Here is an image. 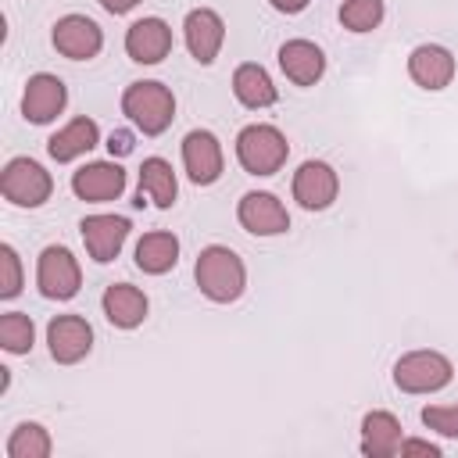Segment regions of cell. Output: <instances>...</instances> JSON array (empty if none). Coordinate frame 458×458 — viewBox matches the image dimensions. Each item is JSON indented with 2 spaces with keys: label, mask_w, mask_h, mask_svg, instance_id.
I'll return each mask as SVG.
<instances>
[{
  "label": "cell",
  "mask_w": 458,
  "mask_h": 458,
  "mask_svg": "<svg viewBox=\"0 0 458 458\" xmlns=\"http://www.w3.org/2000/svg\"><path fill=\"white\" fill-rule=\"evenodd\" d=\"M193 279L200 286V293L215 304H233L240 301V293L247 290V265L243 258L225 247V243H208L200 254H197V265H193Z\"/></svg>",
  "instance_id": "obj_1"
},
{
  "label": "cell",
  "mask_w": 458,
  "mask_h": 458,
  "mask_svg": "<svg viewBox=\"0 0 458 458\" xmlns=\"http://www.w3.org/2000/svg\"><path fill=\"white\" fill-rule=\"evenodd\" d=\"M122 114L143 132V136H161L172 118H175V97L165 82L157 79H140L129 82L122 93Z\"/></svg>",
  "instance_id": "obj_2"
},
{
  "label": "cell",
  "mask_w": 458,
  "mask_h": 458,
  "mask_svg": "<svg viewBox=\"0 0 458 458\" xmlns=\"http://www.w3.org/2000/svg\"><path fill=\"white\" fill-rule=\"evenodd\" d=\"M286 157H290V143H286L283 129H276L268 122H254L236 132V161L243 172L276 175L286 165Z\"/></svg>",
  "instance_id": "obj_3"
},
{
  "label": "cell",
  "mask_w": 458,
  "mask_h": 458,
  "mask_svg": "<svg viewBox=\"0 0 458 458\" xmlns=\"http://www.w3.org/2000/svg\"><path fill=\"white\" fill-rule=\"evenodd\" d=\"M454 379V365L440 351H408L394 361V386L401 394H437Z\"/></svg>",
  "instance_id": "obj_4"
},
{
  "label": "cell",
  "mask_w": 458,
  "mask_h": 458,
  "mask_svg": "<svg viewBox=\"0 0 458 458\" xmlns=\"http://www.w3.org/2000/svg\"><path fill=\"white\" fill-rule=\"evenodd\" d=\"M0 193L14 208H39V204L50 200L54 179H50V172L39 161H32V157H11L4 165V172H0Z\"/></svg>",
  "instance_id": "obj_5"
},
{
  "label": "cell",
  "mask_w": 458,
  "mask_h": 458,
  "mask_svg": "<svg viewBox=\"0 0 458 458\" xmlns=\"http://www.w3.org/2000/svg\"><path fill=\"white\" fill-rule=\"evenodd\" d=\"M36 286L47 301H72L82 286L79 258L61 243L43 247L39 258H36Z\"/></svg>",
  "instance_id": "obj_6"
},
{
  "label": "cell",
  "mask_w": 458,
  "mask_h": 458,
  "mask_svg": "<svg viewBox=\"0 0 458 458\" xmlns=\"http://www.w3.org/2000/svg\"><path fill=\"white\" fill-rule=\"evenodd\" d=\"M182 168H186L190 182H197V186L218 182V175L225 168V154L211 129H190L182 136Z\"/></svg>",
  "instance_id": "obj_7"
},
{
  "label": "cell",
  "mask_w": 458,
  "mask_h": 458,
  "mask_svg": "<svg viewBox=\"0 0 458 458\" xmlns=\"http://www.w3.org/2000/svg\"><path fill=\"white\" fill-rule=\"evenodd\" d=\"M290 193L293 200L304 208V211H326L336 193H340V175L333 165L326 161H304L297 172H293V182H290Z\"/></svg>",
  "instance_id": "obj_8"
},
{
  "label": "cell",
  "mask_w": 458,
  "mask_h": 458,
  "mask_svg": "<svg viewBox=\"0 0 458 458\" xmlns=\"http://www.w3.org/2000/svg\"><path fill=\"white\" fill-rule=\"evenodd\" d=\"M129 218L125 215H86L79 222V233H82V243H86V254L97 261V265H107L122 254L125 240H129Z\"/></svg>",
  "instance_id": "obj_9"
},
{
  "label": "cell",
  "mask_w": 458,
  "mask_h": 458,
  "mask_svg": "<svg viewBox=\"0 0 458 458\" xmlns=\"http://www.w3.org/2000/svg\"><path fill=\"white\" fill-rule=\"evenodd\" d=\"M50 43H54V50H57L61 57H68V61H89V57L100 54L104 32H100V25H97L93 18H86V14H64V18L54 21Z\"/></svg>",
  "instance_id": "obj_10"
},
{
  "label": "cell",
  "mask_w": 458,
  "mask_h": 458,
  "mask_svg": "<svg viewBox=\"0 0 458 458\" xmlns=\"http://www.w3.org/2000/svg\"><path fill=\"white\" fill-rule=\"evenodd\" d=\"M72 193L86 204H107L125 193V168L111 161H89L72 172Z\"/></svg>",
  "instance_id": "obj_11"
},
{
  "label": "cell",
  "mask_w": 458,
  "mask_h": 458,
  "mask_svg": "<svg viewBox=\"0 0 458 458\" xmlns=\"http://www.w3.org/2000/svg\"><path fill=\"white\" fill-rule=\"evenodd\" d=\"M236 218H240V225H243L247 233H254V236H279V233L290 229V211H286V204H283L276 193H268V190H250V193H243L240 204H236Z\"/></svg>",
  "instance_id": "obj_12"
},
{
  "label": "cell",
  "mask_w": 458,
  "mask_h": 458,
  "mask_svg": "<svg viewBox=\"0 0 458 458\" xmlns=\"http://www.w3.org/2000/svg\"><path fill=\"white\" fill-rule=\"evenodd\" d=\"M47 347L57 365H75L93 351V326L82 315H54L47 322Z\"/></svg>",
  "instance_id": "obj_13"
},
{
  "label": "cell",
  "mask_w": 458,
  "mask_h": 458,
  "mask_svg": "<svg viewBox=\"0 0 458 458\" xmlns=\"http://www.w3.org/2000/svg\"><path fill=\"white\" fill-rule=\"evenodd\" d=\"M64 104H68V86L57 75H50V72L29 75V82L21 89V114H25V122L50 125L64 111Z\"/></svg>",
  "instance_id": "obj_14"
},
{
  "label": "cell",
  "mask_w": 458,
  "mask_h": 458,
  "mask_svg": "<svg viewBox=\"0 0 458 458\" xmlns=\"http://www.w3.org/2000/svg\"><path fill=\"white\" fill-rule=\"evenodd\" d=\"M182 39L197 64H211L225 43V21L215 7H193L182 18Z\"/></svg>",
  "instance_id": "obj_15"
},
{
  "label": "cell",
  "mask_w": 458,
  "mask_h": 458,
  "mask_svg": "<svg viewBox=\"0 0 458 458\" xmlns=\"http://www.w3.org/2000/svg\"><path fill=\"white\" fill-rule=\"evenodd\" d=\"M172 25L165 18H140L125 29V54L136 64H161L172 54Z\"/></svg>",
  "instance_id": "obj_16"
},
{
  "label": "cell",
  "mask_w": 458,
  "mask_h": 458,
  "mask_svg": "<svg viewBox=\"0 0 458 458\" xmlns=\"http://www.w3.org/2000/svg\"><path fill=\"white\" fill-rule=\"evenodd\" d=\"M454 72H458V61L440 43H419L408 54V75L422 89H447L451 79H454Z\"/></svg>",
  "instance_id": "obj_17"
},
{
  "label": "cell",
  "mask_w": 458,
  "mask_h": 458,
  "mask_svg": "<svg viewBox=\"0 0 458 458\" xmlns=\"http://www.w3.org/2000/svg\"><path fill=\"white\" fill-rule=\"evenodd\" d=\"M100 308H104V318L114 329H136V326H143V318L150 311V301L132 283H111L100 297Z\"/></svg>",
  "instance_id": "obj_18"
},
{
  "label": "cell",
  "mask_w": 458,
  "mask_h": 458,
  "mask_svg": "<svg viewBox=\"0 0 458 458\" xmlns=\"http://www.w3.org/2000/svg\"><path fill=\"white\" fill-rule=\"evenodd\" d=\"M279 68L293 86H315L326 75V54L311 39H286L279 47Z\"/></svg>",
  "instance_id": "obj_19"
},
{
  "label": "cell",
  "mask_w": 458,
  "mask_h": 458,
  "mask_svg": "<svg viewBox=\"0 0 458 458\" xmlns=\"http://www.w3.org/2000/svg\"><path fill=\"white\" fill-rule=\"evenodd\" d=\"M97 143H100V125H97L93 118L79 114V118H72L68 125H61V129L47 140V154H50L57 165H68V161L89 154Z\"/></svg>",
  "instance_id": "obj_20"
},
{
  "label": "cell",
  "mask_w": 458,
  "mask_h": 458,
  "mask_svg": "<svg viewBox=\"0 0 458 458\" xmlns=\"http://www.w3.org/2000/svg\"><path fill=\"white\" fill-rule=\"evenodd\" d=\"M401 419L386 408H376V411H365L361 419V454L369 458H394L401 451Z\"/></svg>",
  "instance_id": "obj_21"
},
{
  "label": "cell",
  "mask_w": 458,
  "mask_h": 458,
  "mask_svg": "<svg viewBox=\"0 0 458 458\" xmlns=\"http://www.w3.org/2000/svg\"><path fill=\"white\" fill-rule=\"evenodd\" d=\"M143 197L154 204V208H161V211H168L172 204H175V197H179V179H175V168H172V161H165V157H143V165H140V197H136V208H143Z\"/></svg>",
  "instance_id": "obj_22"
},
{
  "label": "cell",
  "mask_w": 458,
  "mask_h": 458,
  "mask_svg": "<svg viewBox=\"0 0 458 458\" xmlns=\"http://www.w3.org/2000/svg\"><path fill=\"white\" fill-rule=\"evenodd\" d=\"M179 261V236L168 229H150L136 240V268L147 276H165Z\"/></svg>",
  "instance_id": "obj_23"
},
{
  "label": "cell",
  "mask_w": 458,
  "mask_h": 458,
  "mask_svg": "<svg viewBox=\"0 0 458 458\" xmlns=\"http://www.w3.org/2000/svg\"><path fill=\"white\" fill-rule=\"evenodd\" d=\"M233 93H236V100H240L243 107H250V111H265V107H272V104L279 100V89H276L272 75H268L261 64H254V61H243V64L233 72Z\"/></svg>",
  "instance_id": "obj_24"
},
{
  "label": "cell",
  "mask_w": 458,
  "mask_h": 458,
  "mask_svg": "<svg viewBox=\"0 0 458 458\" xmlns=\"http://www.w3.org/2000/svg\"><path fill=\"white\" fill-rule=\"evenodd\" d=\"M50 429L39 422H18L7 437V458H50Z\"/></svg>",
  "instance_id": "obj_25"
},
{
  "label": "cell",
  "mask_w": 458,
  "mask_h": 458,
  "mask_svg": "<svg viewBox=\"0 0 458 458\" xmlns=\"http://www.w3.org/2000/svg\"><path fill=\"white\" fill-rule=\"evenodd\" d=\"M36 344V326L25 311H4L0 315V347L7 354H29Z\"/></svg>",
  "instance_id": "obj_26"
},
{
  "label": "cell",
  "mask_w": 458,
  "mask_h": 458,
  "mask_svg": "<svg viewBox=\"0 0 458 458\" xmlns=\"http://www.w3.org/2000/svg\"><path fill=\"white\" fill-rule=\"evenodd\" d=\"M383 0H344L340 4V25L347 32H372L383 25Z\"/></svg>",
  "instance_id": "obj_27"
},
{
  "label": "cell",
  "mask_w": 458,
  "mask_h": 458,
  "mask_svg": "<svg viewBox=\"0 0 458 458\" xmlns=\"http://www.w3.org/2000/svg\"><path fill=\"white\" fill-rule=\"evenodd\" d=\"M25 286V276H21V258L11 243H0V297L4 301H14Z\"/></svg>",
  "instance_id": "obj_28"
},
{
  "label": "cell",
  "mask_w": 458,
  "mask_h": 458,
  "mask_svg": "<svg viewBox=\"0 0 458 458\" xmlns=\"http://www.w3.org/2000/svg\"><path fill=\"white\" fill-rule=\"evenodd\" d=\"M422 422L433 433H440L447 440H458V404H426L422 408Z\"/></svg>",
  "instance_id": "obj_29"
},
{
  "label": "cell",
  "mask_w": 458,
  "mask_h": 458,
  "mask_svg": "<svg viewBox=\"0 0 458 458\" xmlns=\"http://www.w3.org/2000/svg\"><path fill=\"white\" fill-rule=\"evenodd\" d=\"M401 458L404 454H429V458H440L444 454V447L440 444H433V440H419V437H404L401 440V451H397Z\"/></svg>",
  "instance_id": "obj_30"
},
{
  "label": "cell",
  "mask_w": 458,
  "mask_h": 458,
  "mask_svg": "<svg viewBox=\"0 0 458 458\" xmlns=\"http://www.w3.org/2000/svg\"><path fill=\"white\" fill-rule=\"evenodd\" d=\"M132 147H136V136L129 129H111V136H107L111 157H125V154H132Z\"/></svg>",
  "instance_id": "obj_31"
},
{
  "label": "cell",
  "mask_w": 458,
  "mask_h": 458,
  "mask_svg": "<svg viewBox=\"0 0 458 458\" xmlns=\"http://www.w3.org/2000/svg\"><path fill=\"white\" fill-rule=\"evenodd\" d=\"M268 4H272L279 14H301V11H304L311 0H268Z\"/></svg>",
  "instance_id": "obj_32"
},
{
  "label": "cell",
  "mask_w": 458,
  "mask_h": 458,
  "mask_svg": "<svg viewBox=\"0 0 458 458\" xmlns=\"http://www.w3.org/2000/svg\"><path fill=\"white\" fill-rule=\"evenodd\" d=\"M136 4H140V0H100V7H104L107 14H129Z\"/></svg>",
  "instance_id": "obj_33"
}]
</instances>
